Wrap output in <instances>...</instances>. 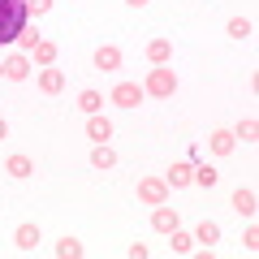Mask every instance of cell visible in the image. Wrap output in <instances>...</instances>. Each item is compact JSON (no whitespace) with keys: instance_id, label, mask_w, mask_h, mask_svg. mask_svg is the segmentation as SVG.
Returning <instances> with one entry per match:
<instances>
[{"instance_id":"e0dca14e","label":"cell","mask_w":259,"mask_h":259,"mask_svg":"<svg viewBox=\"0 0 259 259\" xmlns=\"http://www.w3.org/2000/svg\"><path fill=\"white\" fill-rule=\"evenodd\" d=\"M87 250H82V242L78 238H69V233H65L61 242H56V259H82Z\"/></svg>"},{"instance_id":"f1b7e54d","label":"cell","mask_w":259,"mask_h":259,"mask_svg":"<svg viewBox=\"0 0 259 259\" xmlns=\"http://www.w3.org/2000/svg\"><path fill=\"white\" fill-rule=\"evenodd\" d=\"M5 139H9V125H5V117H0V143H5Z\"/></svg>"},{"instance_id":"8fae6325","label":"cell","mask_w":259,"mask_h":259,"mask_svg":"<svg viewBox=\"0 0 259 259\" xmlns=\"http://www.w3.org/2000/svg\"><path fill=\"white\" fill-rule=\"evenodd\" d=\"M147 61L151 65H168L173 61V39H151L147 44Z\"/></svg>"},{"instance_id":"ba28073f","label":"cell","mask_w":259,"mask_h":259,"mask_svg":"<svg viewBox=\"0 0 259 259\" xmlns=\"http://www.w3.org/2000/svg\"><path fill=\"white\" fill-rule=\"evenodd\" d=\"M164 182H168V190H182V186H194V164H173L164 173Z\"/></svg>"},{"instance_id":"7c38bea8","label":"cell","mask_w":259,"mask_h":259,"mask_svg":"<svg viewBox=\"0 0 259 259\" xmlns=\"http://www.w3.org/2000/svg\"><path fill=\"white\" fill-rule=\"evenodd\" d=\"M13 246H18V250H35L39 246V225H18V233H13Z\"/></svg>"},{"instance_id":"ffe728a7","label":"cell","mask_w":259,"mask_h":259,"mask_svg":"<svg viewBox=\"0 0 259 259\" xmlns=\"http://www.w3.org/2000/svg\"><path fill=\"white\" fill-rule=\"evenodd\" d=\"M30 56H35V65H52L56 61V44L52 39H39V44L30 48Z\"/></svg>"},{"instance_id":"44dd1931","label":"cell","mask_w":259,"mask_h":259,"mask_svg":"<svg viewBox=\"0 0 259 259\" xmlns=\"http://www.w3.org/2000/svg\"><path fill=\"white\" fill-rule=\"evenodd\" d=\"M233 139L255 143V139H259V121H255V117H242V121H238V130H233Z\"/></svg>"},{"instance_id":"4dcf8cb0","label":"cell","mask_w":259,"mask_h":259,"mask_svg":"<svg viewBox=\"0 0 259 259\" xmlns=\"http://www.w3.org/2000/svg\"><path fill=\"white\" fill-rule=\"evenodd\" d=\"M0 78H5V65H0Z\"/></svg>"},{"instance_id":"603a6c76","label":"cell","mask_w":259,"mask_h":259,"mask_svg":"<svg viewBox=\"0 0 259 259\" xmlns=\"http://www.w3.org/2000/svg\"><path fill=\"white\" fill-rule=\"evenodd\" d=\"M78 108L91 117V112H100V108H104V95H100V91H82V95H78Z\"/></svg>"},{"instance_id":"30bf717a","label":"cell","mask_w":259,"mask_h":259,"mask_svg":"<svg viewBox=\"0 0 259 259\" xmlns=\"http://www.w3.org/2000/svg\"><path fill=\"white\" fill-rule=\"evenodd\" d=\"M87 139H95V143L112 139V121L100 117V112H91V117H87Z\"/></svg>"},{"instance_id":"4316f807","label":"cell","mask_w":259,"mask_h":259,"mask_svg":"<svg viewBox=\"0 0 259 259\" xmlns=\"http://www.w3.org/2000/svg\"><path fill=\"white\" fill-rule=\"evenodd\" d=\"M26 9H30V13H35V18H44V13H48V9H52V0H26Z\"/></svg>"},{"instance_id":"484cf974","label":"cell","mask_w":259,"mask_h":259,"mask_svg":"<svg viewBox=\"0 0 259 259\" xmlns=\"http://www.w3.org/2000/svg\"><path fill=\"white\" fill-rule=\"evenodd\" d=\"M242 246H246V255H255V250H259V229H255V225L242 233Z\"/></svg>"},{"instance_id":"277c9868","label":"cell","mask_w":259,"mask_h":259,"mask_svg":"<svg viewBox=\"0 0 259 259\" xmlns=\"http://www.w3.org/2000/svg\"><path fill=\"white\" fill-rule=\"evenodd\" d=\"M143 95H147V91H143L139 82H117L108 100L117 104V108H139V104H143Z\"/></svg>"},{"instance_id":"7a4b0ae2","label":"cell","mask_w":259,"mask_h":259,"mask_svg":"<svg viewBox=\"0 0 259 259\" xmlns=\"http://www.w3.org/2000/svg\"><path fill=\"white\" fill-rule=\"evenodd\" d=\"M143 91L156 95V100H168V95L177 91V74L168 69V65H156V69H147V82H143Z\"/></svg>"},{"instance_id":"d4e9b609","label":"cell","mask_w":259,"mask_h":259,"mask_svg":"<svg viewBox=\"0 0 259 259\" xmlns=\"http://www.w3.org/2000/svg\"><path fill=\"white\" fill-rule=\"evenodd\" d=\"M35 44H39V30H35V26H26V30L18 35V48H22V52H30Z\"/></svg>"},{"instance_id":"7402d4cb","label":"cell","mask_w":259,"mask_h":259,"mask_svg":"<svg viewBox=\"0 0 259 259\" xmlns=\"http://www.w3.org/2000/svg\"><path fill=\"white\" fill-rule=\"evenodd\" d=\"M216 182H221V173H216L212 164H194V186H207V190H212Z\"/></svg>"},{"instance_id":"5b68a950","label":"cell","mask_w":259,"mask_h":259,"mask_svg":"<svg viewBox=\"0 0 259 259\" xmlns=\"http://www.w3.org/2000/svg\"><path fill=\"white\" fill-rule=\"evenodd\" d=\"M177 225H182V212L168 207V203H156V212H151V229H156V233H173Z\"/></svg>"},{"instance_id":"83f0119b","label":"cell","mask_w":259,"mask_h":259,"mask_svg":"<svg viewBox=\"0 0 259 259\" xmlns=\"http://www.w3.org/2000/svg\"><path fill=\"white\" fill-rule=\"evenodd\" d=\"M125 255H130V259H147V255H151V250H147V246H143V242H130V250H125Z\"/></svg>"},{"instance_id":"5bb4252c","label":"cell","mask_w":259,"mask_h":259,"mask_svg":"<svg viewBox=\"0 0 259 259\" xmlns=\"http://www.w3.org/2000/svg\"><path fill=\"white\" fill-rule=\"evenodd\" d=\"M168 246H173V255H194V233H186L182 225H177V229L168 233Z\"/></svg>"},{"instance_id":"2e32d148","label":"cell","mask_w":259,"mask_h":259,"mask_svg":"<svg viewBox=\"0 0 259 259\" xmlns=\"http://www.w3.org/2000/svg\"><path fill=\"white\" fill-rule=\"evenodd\" d=\"M5 78H9V82H26V78H30L26 56H9V61H5Z\"/></svg>"},{"instance_id":"3957f363","label":"cell","mask_w":259,"mask_h":259,"mask_svg":"<svg viewBox=\"0 0 259 259\" xmlns=\"http://www.w3.org/2000/svg\"><path fill=\"white\" fill-rule=\"evenodd\" d=\"M139 199H143L147 207L168 203V182H164V177H143V182H139Z\"/></svg>"},{"instance_id":"6da1fadb","label":"cell","mask_w":259,"mask_h":259,"mask_svg":"<svg viewBox=\"0 0 259 259\" xmlns=\"http://www.w3.org/2000/svg\"><path fill=\"white\" fill-rule=\"evenodd\" d=\"M26 0H0V48L5 44H18V35L26 30Z\"/></svg>"},{"instance_id":"8992f818","label":"cell","mask_w":259,"mask_h":259,"mask_svg":"<svg viewBox=\"0 0 259 259\" xmlns=\"http://www.w3.org/2000/svg\"><path fill=\"white\" fill-rule=\"evenodd\" d=\"M229 203H233V212H238V216H255V212H259V207H255L259 199H255V190H250V186H238Z\"/></svg>"},{"instance_id":"52a82bcc","label":"cell","mask_w":259,"mask_h":259,"mask_svg":"<svg viewBox=\"0 0 259 259\" xmlns=\"http://www.w3.org/2000/svg\"><path fill=\"white\" fill-rule=\"evenodd\" d=\"M95 69H104V74L121 69V48H117V44H104V48H95Z\"/></svg>"},{"instance_id":"d6986e66","label":"cell","mask_w":259,"mask_h":259,"mask_svg":"<svg viewBox=\"0 0 259 259\" xmlns=\"http://www.w3.org/2000/svg\"><path fill=\"white\" fill-rule=\"evenodd\" d=\"M91 164H95V168H112V164H117V151H112L108 143H95V151H91Z\"/></svg>"},{"instance_id":"9c48e42d","label":"cell","mask_w":259,"mask_h":259,"mask_svg":"<svg viewBox=\"0 0 259 259\" xmlns=\"http://www.w3.org/2000/svg\"><path fill=\"white\" fill-rule=\"evenodd\" d=\"M207 147H212L216 156H229V151L238 147V139H233V130H212V134H207Z\"/></svg>"},{"instance_id":"cb8c5ba5","label":"cell","mask_w":259,"mask_h":259,"mask_svg":"<svg viewBox=\"0 0 259 259\" xmlns=\"http://www.w3.org/2000/svg\"><path fill=\"white\" fill-rule=\"evenodd\" d=\"M250 18H229V39H250Z\"/></svg>"},{"instance_id":"4fadbf2b","label":"cell","mask_w":259,"mask_h":259,"mask_svg":"<svg viewBox=\"0 0 259 259\" xmlns=\"http://www.w3.org/2000/svg\"><path fill=\"white\" fill-rule=\"evenodd\" d=\"M39 91H48V95H56V91H65V74L61 69H39Z\"/></svg>"},{"instance_id":"9a60e30c","label":"cell","mask_w":259,"mask_h":259,"mask_svg":"<svg viewBox=\"0 0 259 259\" xmlns=\"http://www.w3.org/2000/svg\"><path fill=\"white\" fill-rule=\"evenodd\" d=\"M5 173H9V177H30V173H35V164H30V156L13 151V156L5 160Z\"/></svg>"},{"instance_id":"ac0fdd59","label":"cell","mask_w":259,"mask_h":259,"mask_svg":"<svg viewBox=\"0 0 259 259\" xmlns=\"http://www.w3.org/2000/svg\"><path fill=\"white\" fill-rule=\"evenodd\" d=\"M194 242L216 246V242H221V225H216V221H199V229H194Z\"/></svg>"},{"instance_id":"f546056e","label":"cell","mask_w":259,"mask_h":259,"mask_svg":"<svg viewBox=\"0 0 259 259\" xmlns=\"http://www.w3.org/2000/svg\"><path fill=\"white\" fill-rule=\"evenodd\" d=\"M125 5H134V9H143V5H147V0H125Z\"/></svg>"}]
</instances>
